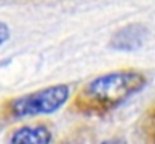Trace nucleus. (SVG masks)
I'll return each mask as SVG.
<instances>
[{"mask_svg":"<svg viewBox=\"0 0 155 144\" xmlns=\"http://www.w3.org/2000/svg\"><path fill=\"white\" fill-rule=\"evenodd\" d=\"M145 84L146 75L142 69L108 71L81 84L71 98L68 110L75 114L103 116L137 93Z\"/></svg>","mask_w":155,"mask_h":144,"instance_id":"nucleus-1","label":"nucleus"},{"mask_svg":"<svg viewBox=\"0 0 155 144\" xmlns=\"http://www.w3.org/2000/svg\"><path fill=\"white\" fill-rule=\"evenodd\" d=\"M69 95V86L66 84L48 86L32 93L6 99L0 107V116L3 119L17 120L39 114H48L63 107L68 102Z\"/></svg>","mask_w":155,"mask_h":144,"instance_id":"nucleus-2","label":"nucleus"},{"mask_svg":"<svg viewBox=\"0 0 155 144\" xmlns=\"http://www.w3.org/2000/svg\"><path fill=\"white\" fill-rule=\"evenodd\" d=\"M51 123L47 120H35L24 123L11 131L8 141L11 143H27V144H47L51 141Z\"/></svg>","mask_w":155,"mask_h":144,"instance_id":"nucleus-3","label":"nucleus"},{"mask_svg":"<svg viewBox=\"0 0 155 144\" xmlns=\"http://www.w3.org/2000/svg\"><path fill=\"white\" fill-rule=\"evenodd\" d=\"M137 134L142 141L155 144V102H152L140 116L137 123Z\"/></svg>","mask_w":155,"mask_h":144,"instance_id":"nucleus-4","label":"nucleus"},{"mask_svg":"<svg viewBox=\"0 0 155 144\" xmlns=\"http://www.w3.org/2000/svg\"><path fill=\"white\" fill-rule=\"evenodd\" d=\"M9 36H11V30H9V27H8L5 23L0 21V47L9 39Z\"/></svg>","mask_w":155,"mask_h":144,"instance_id":"nucleus-5","label":"nucleus"}]
</instances>
